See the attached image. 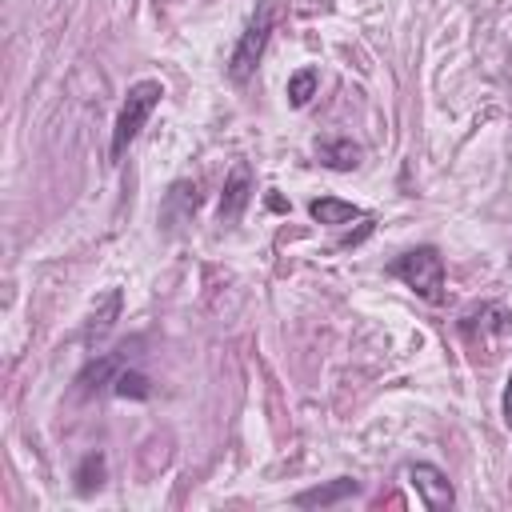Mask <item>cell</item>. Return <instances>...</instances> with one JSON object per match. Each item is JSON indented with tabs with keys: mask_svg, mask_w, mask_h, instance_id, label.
<instances>
[{
	"mask_svg": "<svg viewBox=\"0 0 512 512\" xmlns=\"http://www.w3.org/2000/svg\"><path fill=\"white\" fill-rule=\"evenodd\" d=\"M160 96H164V84H160V80H136V84L128 88V96H124V104H120V112H116V124H112V144H108V160H112V164L124 160V152H128L132 140L140 136V128H144V120L152 116V108L160 104Z\"/></svg>",
	"mask_w": 512,
	"mask_h": 512,
	"instance_id": "obj_1",
	"label": "cell"
},
{
	"mask_svg": "<svg viewBox=\"0 0 512 512\" xmlns=\"http://www.w3.org/2000/svg\"><path fill=\"white\" fill-rule=\"evenodd\" d=\"M388 272L396 280H404L420 300H428V304H440L444 300V256L432 244H420V248L400 252L388 264Z\"/></svg>",
	"mask_w": 512,
	"mask_h": 512,
	"instance_id": "obj_2",
	"label": "cell"
},
{
	"mask_svg": "<svg viewBox=\"0 0 512 512\" xmlns=\"http://www.w3.org/2000/svg\"><path fill=\"white\" fill-rule=\"evenodd\" d=\"M272 28H276V0H260L256 12H252V20H248V28L240 32V40H236V48L228 56V76L236 84H244L256 72V64L264 60V48L272 40Z\"/></svg>",
	"mask_w": 512,
	"mask_h": 512,
	"instance_id": "obj_3",
	"label": "cell"
},
{
	"mask_svg": "<svg viewBox=\"0 0 512 512\" xmlns=\"http://www.w3.org/2000/svg\"><path fill=\"white\" fill-rule=\"evenodd\" d=\"M460 332H464V340L480 352V348H492V344H500L504 336H512V308H504V304H480V308H472L464 320H460Z\"/></svg>",
	"mask_w": 512,
	"mask_h": 512,
	"instance_id": "obj_4",
	"label": "cell"
},
{
	"mask_svg": "<svg viewBox=\"0 0 512 512\" xmlns=\"http://www.w3.org/2000/svg\"><path fill=\"white\" fill-rule=\"evenodd\" d=\"M404 480L412 484V492L420 496V504H424L428 512H448V508L456 504L452 480H448V476H444L436 464L416 460V464H408V468H404Z\"/></svg>",
	"mask_w": 512,
	"mask_h": 512,
	"instance_id": "obj_5",
	"label": "cell"
},
{
	"mask_svg": "<svg viewBox=\"0 0 512 512\" xmlns=\"http://www.w3.org/2000/svg\"><path fill=\"white\" fill-rule=\"evenodd\" d=\"M248 200H252V168L240 160L232 168V176L224 180V192H220V224H236L244 216Z\"/></svg>",
	"mask_w": 512,
	"mask_h": 512,
	"instance_id": "obj_6",
	"label": "cell"
},
{
	"mask_svg": "<svg viewBox=\"0 0 512 512\" xmlns=\"http://www.w3.org/2000/svg\"><path fill=\"white\" fill-rule=\"evenodd\" d=\"M356 492H360V480L340 476V480H328V484H320V488L296 492L292 504H296V508H332V504H340V500H348V496H356Z\"/></svg>",
	"mask_w": 512,
	"mask_h": 512,
	"instance_id": "obj_7",
	"label": "cell"
},
{
	"mask_svg": "<svg viewBox=\"0 0 512 512\" xmlns=\"http://www.w3.org/2000/svg\"><path fill=\"white\" fill-rule=\"evenodd\" d=\"M316 156H320V164L332 168V172H352V168L360 164V144L348 140V136H324V140L316 144Z\"/></svg>",
	"mask_w": 512,
	"mask_h": 512,
	"instance_id": "obj_8",
	"label": "cell"
},
{
	"mask_svg": "<svg viewBox=\"0 0 512 512\" xmlns=\"http://www.w3.org/2000/svg\"><path fill=\"white\" fill-rule=\"evenodd\" d=\"M308 212H312V220H316V224H332V228L352 224V220H368L356 204H344V200H336V196H320V200H312V204H308Z\"/></svg>",
	"mask_w": 512,
	"mask_h": 512,
	"instance_id": "obj_9",
	"label": "cell"
},
{
	"mask_svg": "<svg viewBox=\"0 0 512 512\" xmlns=\"http://www.w3.org/2000/svg\"><path fill=\"white\" fill-rule=\"evenodd\" d=\"M104 476H108V464H104V452H88L80 464H76V492L80 496H92L96 488H104Z\"/></svg>",
	"mask_w": 512,
	"mask_h": 512,
	"instance_id": "obj_10",
	"label": "cell"
},
{
	"mask_svg": "<svg viewBox=\"0 0 512 512\" xmlns=\"http://www.w3.org/2000/svg\"><path fill=\"white\" fill-rule=\"evenodd\" d=\"M124 368V360L120 356H100V360H92L84 372H80V392H96V388H104V384H112L116 380V372Z\"/></svg>",
	"mask_w": 512,
	"mask_h": 512,
	"instance_id": "obj_11",
	"label": "cell"
},
{
	"mask_svg": "<svg viewBox=\"0 0 512 512\" xmlns=\"http://www.w3.org/2000/svg\"><path fill=\"white\" fill-rule=\"evenodd\" d=\"M116 312H120V292H116V288H108V292H104V300H100V308H96V312H92V320H88L84 340H88V344H92V340H100V336L112 328Z\"/></svg>",
	"mask_w": 512,
	"mask_h": 512,
	"instance_id": "obj_12",
	"label": "cell"
},
{
	"mask_svg": "<svg viewBox=\"0 0 512 512\" xmlns=\"http://www.w3.org/2000/svg\"><path fill=\"white\" fill-rule=\"evenodd\" d=\"M112 392L124 396V400H148L152 396V380L144 372H136V368H120L116 380H112Z\"/></svg>",
	"mask_w": 512,
	"mask_h": 512,
	"instance_id": "obj_13",
	"label": "cell"
},
{
	"mask_svg": "<svg viewBox=\"0 0 512 512\" xmlns=\"http://www.w3.org/2000/svg\"><path fill=\"white\" fill-rule=\"evenodd\" d=\"M316 88H320L316 68H300V72H292V76H288V104H292V108H304V104L316 96Z\"/></svg>",
	"mask_w": 512,
	"mask_h": 512,
	"instance_id": "obj_14",
	"label": "cell"
},
{
	"mask_svg": "<svg viewBox=\"0 0 512 512\" xmlns=\"http://www.w3.org/2000/svg\"><path fill=\"white\" fill-rule=\"evenodd\" d=\"M500 412H504V424H508V432H512V376H508V384H504V400H500Z\"/></svg>",
	"mask_w": 512,
	"mask_h": 512,
	"instance_id": "obj_15",
	"label": "cell"
}]
</instances>
